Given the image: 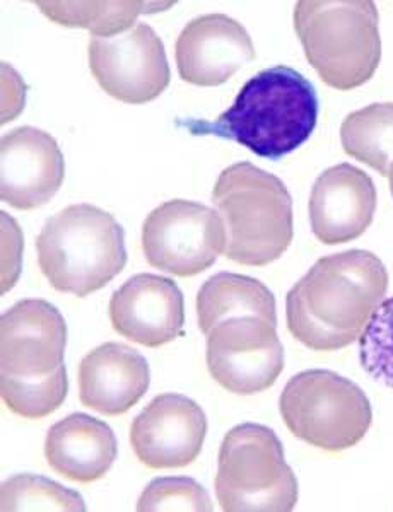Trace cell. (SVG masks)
I'll list each match as a JSON object with an SVG mask.
<instances>
[{
  "instance_id": "cell-1",
  "label": "cell",
  "mask_w": 393,
  "mask_h": 512,
  "mask_svg": "<svg viewBox=\"0 0 393 512\" xmlns=\"http://www.w3.org/2000/svg\"><path fill=\"white\" fill-rule=\"evenodd\" d=\"M387 291V268L375 253L323 256L288 292L289 332L317 352L346 349L363 335Z\"/></svg>"
},
{
  "instance_id": "cell-2",
  "label": "cell",
  "mask_w": 393,
  "mask_h": 512,
  "mask_svg": "<svg viewBox=\"0 0 393 512\" xmlns=\"http://www.w3.org/2000/svg\"><path fill=\"white\" fill-rule=\"evenodd\" d=\"M317 120L315 86L298 70L276 65L253 76L216 122L180 125L194 135L233 140L260 158L279 161L310 139Z\"/></svg>"
},
{
  "instance_id": "cell-3",
  "label": "cell",
  "mask_w": 393,
  "mask_h": 512,
  "mask_svg": "<svg viewBox=\"0 0 393 512\" xmlns=\"http://www.w3.org/2000/svg\"><path fill=\"white\" fill-rule=\"evenodd\" d=\"M212 204L226 227L224 255L233 262L265 267L293 241V198L276 175L255 164L224 169L212 190Z\"/></svg>"
},
{
  "instance_id": "cell-4",
  "label": "cell",
  "mask_w": 393,
  "mask_h": 512,
  "mask_svg": "<svg viewBox=\"0 0 393 512\" xmlns=\"http://www.w3.org/2000/svg\"><path fill=\"white\" fill-rule=\"evenodd\" d=\"M294 30L306 59L330 88L351 91L371 77L382 60L380 16L371 0H301Z\"/></svg>"
},
{
  "instance_id": "cell-5",
  "label": "cell",
  "mask_w": 393,
  "mask_h": 512,
  "mask_svg": "<svg viewBox=\"0 0 393 512\" xmlns=\"http://www.w3.org/2000/svg\"><path fill=\"white\" fill-rule=\"evenodd\" d=\"M36 251L53 289L77 297L100 291L127 265L124 227L89 204L71 205L48 219Z\"/></svg>"
},
{
  "instance_id": "cell-6",
  "label": "cell",
  "mask_w": 393,
  "mask_h": 512,
  "mask_svg": "<svg viewBox=\"0 0 393 512\" xmlns=\"http://www.w3.org/2000/svg\"><path fill=\"white\" fill-rule=\"evenodd\" d=\"M216 495L226 512L293 511L298 480L276 432L247 422L226 434L219 451Z\"/></svg>"
},
{
  "instance_id": "cell-7",
  "label": "cell",
  "mask_w": 393,
  "mask_h": 512,
  "mask_svg": "<svg viewBox=\"0 0 393 512\" xmlns=\"http://www.w3.org/2000/svg\"><path fill=\"white\" fill-rule=\"evenodd\" d=\"M279 410L293 436L329 453L356 446L373 420L370 400L358 384L327 369L289 379Z\"/></svg>"
},
{
  "instance_id": "cell-8",
  "label": "cell",
  "mask_w": 393,
  "mask_h": 512,
  "mask_svg": "<svg viewBox=\"0 0 393 512\" xmlns=\"http://www.w3.org/2000/svg\"><path fill=\"white\" fill-rule=\"evenodd\" d=\"M142 250L151 267L176 277H194L211 268L226 250V227L218 210L170 200L146 217Z\"/></svg>"
},
{
  "instance_id": "cell-9",
  "label": "cell",
  "mask_w": 393,
  "mask_h": 512,
  "mask_svg": "<svg viewBox=\"0 0 393 512\" xmlns=\"http://www.w3.org/2000/svg\"><path fill=\"white\" fill-rule=\"evenodd\" d=\"M277 325L262 316H231L207 333V367L216 383L235 395L269 390L284 369Z\"/></svg>"
},
{
  "instance_id": "cell-10",
  "label": "cell",
  "mask_w": 393,
  "mask_h": 512,
  "mask_svg": "<svg viewBox=\"0 0 393 512\" xmlns=\"http://www.w3.org/2000/svg\"><path fill=\"white\" fill-rule=\"evenodd\" d=\"M89 69L106 94L127 105L149 103L170 86L165 45L146 23L112 38H91Z\"/></svg>"
},
{
  "instance_id": "cell-11",
  "label": "cell",
  "mask_w": 393,
  "mask_h": 512,
  "mask_svg": "<svg viewBox=\"0 0 393 512\" xmlns=\"http://www.w3.org/2000/svg\"><path fill=\"white\" fill-rule=\"evenodd\" d=\"M67 323L43 299H24L0 320V376L47 378L64 366Z\"/></svg>"
},
{
  "instance_id": "cell-12",
  "label": "cell",
  "mask_w": 393,
  "mask_h": 512,
  "mask_svg": "<svg viewBox=\"0 0 393 512\" xmlns=\"http://www.w3.org/2000/svg\"><path fill=\"white\" fill-rule=\"evenodd\" d=\"M207 434L202 407L178 393L156 396L130 425L137 460L153 470L183 468L199 458Z\"/></svg>"
},
{
  "instance_id": "cell-13",
  "label": "cell",
  "mask_w": 393,
  "mask_h": 512,
  "mask_svg": "<svg viewBox=\"0 0 393 512\" xmlns=\"http://www.w3.org/2000/svg\"><path fill=\"white\" fill-rule=\"evenodd\" d=\"M65 178L57 140L40 128L19 127L0 142V198L18 210L47 205Z\"/></svg>"
},
{
  "instance_id": "cell-14",
  "label": "cell",
  "mask_w": 393,
  "mask_h": 512,
  "mask_svg": "<svg viewBox=\"0 0 393 512\" xmlns=\"http://www.w3.org/2000/svg\"><path fill=\"white\" fill-rule=\"evenodd\" d=\"M176 65L183 81L214 88L257 57L243 24L226 14L192 19L176 40Z\"/></svg>"
},
{
  "instance_id": "cell-15",
  "label": "cell",
  "mask_w": 393,
  "mask_h": 512,
  "mask_svg": "<svg viewBox=\"0 0 393 512\" xmlns=\"http://www.w3.org/2000/svg\"><path fill=\"white\" fill-rule=\"evenodd\" d=\"M110 321L115 332L144 347H161L183 335L185 299L175 282L139 274L113 292Z\"/></svg>"
},
{
  "instance_id": "cell-16",
  "label": "cell",
  "mask_w": 393,
  "mask_h": 512,
  "mask_svg": "<svg viewBox=\"0 0 393 512\" xmlns=\"http://www.w3.org/2000/svg\"><path fill=\"white\" fill-rule=\"evenodd\" d=\"M376 204L370 175L352 164L332 166L318 176L311 190V231L323 245L349 243L371 226Z\"/></svg>"
},
{
  "instance_id": "cell-17",
  "label": "cell",
  "mask_w": 393,
  "mask_h": 512,
  "mask_svg": "<svg viewBox=\"0 0 393 512\" xmlns=\"http://www.w3.org/2000/svg\"><path fill=\"white\" fill-rule=\"evenodd\" d=\"M79 400L108 417L127 414L151 384L146 357L129 345L108 342L91 350L79 364Z\"/></svg>"
},
{
  "instance_id": "cell-18",
  "label": "cell",
  "mask_w": 393,
  "mask_h": 512,
  "mask_svg": "<svg viewBox=\"0 0 393 512\" xmlns=\"http://www.w3.org/2000/svg\"><path fill=\"white\" fill-rule=\"evenodd\" d=\"M112 427L91 415L72 414L50 427L45 439L48 466L72 482L91 483L105 477L117 460Z\"/></svg>"
},
{
  "instance_id": "cell-19",
  "label": "cell",
  "mask_w": 393,
  "mask_h": 512,
  "mask_svg": "<svg viewBox=\"0 0 393 512\" xmlns=\"http://www.w3.org/2000/svg\"><path fill=\"white\" fill-rule=\"evenodd\" d=\"M245 315L262 316L277 325L276 297L264 282L247 275L221 272L200 287L197 320L200 332L206 337L226 318Z\"/></svg>"
},
{
  "instance_id": "cell-20",
  "label": "cell",
  "mask_w": 393,
  "mask_h": 512,
  "mask_svg": "<svg viewBox=\"0 0 393 512\" xmlns=\"http://www.w3.org/2000/svg\"><path fill=\"white\" fill-rule=\"evenodd\" d=\"M344 151L382 176L393 166V103H373L342 122Z\"/></svg>"
},
{
  "instance_id": "cell-21",
  "label": "cell",
  "mask_w": 393,
  "mask_h": 512,
  "mask_svg": "<svg viewBox=\"0 0 393 512\" xmlns=\"http://www.w3.org/2000/svg\"><path fill=\"white\" fill-rule=\"evenodd\" d=\"M38 9L65 28H84L98 38H112L134 28L146 2H36Z\"/></svg>"
},
{
  "instance_id": "cell-22",
  "label": "cell",
  "mask_w": 393,
  "mask_h": 512,
  "mask_svg": "<svg viewBox=\"0 0 393 512\" xmlns=\"http://www.w3.org/2000/svg\"><path fill=\"white\" fill-rule=\"evenodd\" d=\"M0 391L7 408L24 419L40 420L62 407L69 393L65 366L47 378L16 379L0 376Z\"/></svg>"
},
{
  "instance_id": "cell-23",
  "label": "cell",
  "mask_w": 393,
  "mask_h": 512,
  "mask_svg": "<svg viewBox=\"0 0 393 512\" xmlns=\"http://www.w3.org/2000/svg\"><path fill=\"white\" fill-rule=\"evenodd\" d=\"M2 511H86L83 495L36 475H16L2 483Z\"/></svg>"
},
{
  "instance_id": "cell-24",
  "label": "cell",
  "mask_w": 393,
  "mask_h": 512,
  "mask_svg": "<svg viewBox=\"0 0 393 512\" xmlns=\"http://www.w3.org/2000/svg\"><path fill=\"white\" fill-rule=\"evenodd\" d=\"M359 361L371 378L393 388V297L376 308L364 328Z\"/></svg>"
},
{
  "instance_id": "cell-25",
  "label": "cell",
  "mask_w": 393,
  "mask_h": 512,
  "mask_svg": "<svg viewBox=\"0 0 393 512\" xmlns=\"http://www.w3.org/2000/svg\"><path fill=\"white\" fill-rule=\"evenodd\" d=\"M137 511L211 512L212 502L207 490L194 478L163 477L147 485L137 502Z\"/></svg>"
},
{
  "instance_id": "cell-26",
  "label": "cell",
  "mask_w": 393,
  "mask_h": 512,
  "mask_svg": "<svg viewBox=\"0 0 393 512\" xmlns=\"http://www.w3.org/2000/svg\"><path fill=\"white\" fill-rule=\"evenodd\" d=\"M388 178H390V192H392L393 197V166L392 169H390V175H388Z\"/></svg>"
}]
</instances>
